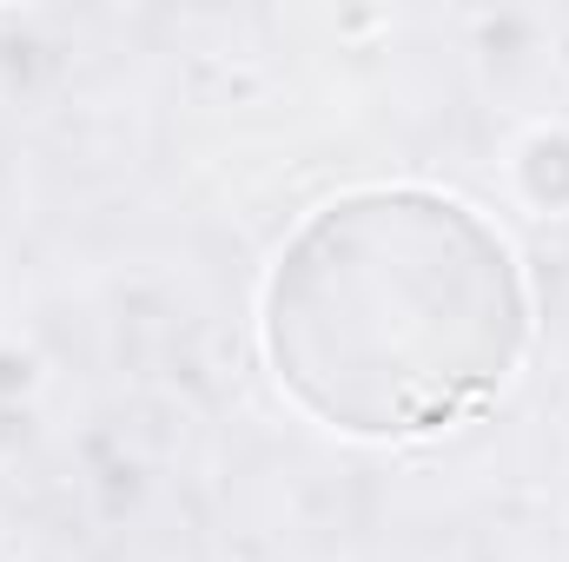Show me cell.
<instances>
[{
    "label": "cell",
    "mask_w": 569,
    "mask_h": 562,
    "mask_svg": "<svg viewBox=\"0 0 569 562\" xmlns=\"http://www.w3.org/2000/svg\"><path fill=\"white\" fill-rule=\"evenodd\" d=\"M510 245L418 185L325 205L266 284L279 384L351 436H437L483 411L523 358Z\"/></svg>",
    "instance_id": "cell-1"
}]
</instances>
